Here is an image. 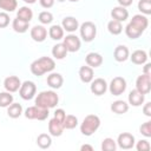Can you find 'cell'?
<instances>
[{"mask_svg":"<svg viewBox=\"0 0 151 151\" xmlns=\"http://www.w3.org/2000/svg\"><path fill=\"white\" fill-rule=\"evenodd\" d=\"M55 67V63L52 58L50 57H41L37 60H34L32 64H31V72L37 76V77H40L47 72H51L53 71Z\"/></svg>","mask_w":151,"mask_h":151,"instance_id":"obj_1","label":"cell"},{"mask_svg":"<svg viewBox=\"0 0 151 151\" xmlns=\"http://www.w3.org/2000/svg\"><path fill=\"white\" fill-rule=\"evenodd\" d=\"M59 101V97L54 91H42L35 98V105L44 109H52Z\"/></svg>","mask_w":151,"mask_h":151,"instance_id":"obj_2","label":"cell"},{"mask_svg":"<svg viewBox=\"0 0 151 151\" xmlns=\"http://www.w3.org/2000/svg\"><path fill=\"white\" fill-rule=\"evenodd\" d=\"M100 126V118L96 114H88L84 118L80 125V132L84 136H92Z\"/></svg>","mask_w":151,"mask_h":151,"instance_id":"obj_3","label":"cell"},{"mask_svg":"<svg viewBox=\"0 0 151 151\" xmlns=\"http://www.w3.org/2000/svg\"><path fill=\"white\" fill-rule=\"evenodd\" d=\"M80 37L85 42H90L96 38L97 34V27L91 21H85L80 26Z\"/></svg>","mask_w":151,"mask_h":151,"instance_id":"obj_4","label":"cell"},{"mask_svg":"<svg viewBox=\"0 0 151 151\" xmlns=\"http://www.w3.org/2000/svg\"><path fill=\"white\" fill-rule=\"evenodd\" d=\"M25 117L27 119H38V120H45L48 117V109H44L40 106H29L25 111Z\"/></svg>","mask_w":151,"mask_h":151,"instance_id":"obj_5","label":"cell"},{"mask_svg":"<svg viewBox=\"0 0 151 151\" xmlns=\"http://www.w3.org/2000/svg\"><path fill=\"white\" fill-rule=\"evenodd\" d=\"M37 92V86L33 81L26 80L21 84L20 88H19V94L24 100H29L35 96Z\"/></svg>","mask_w":151,"mask_h":151,"instance_id":"obj_6","label":"cell"},{"mask_svg":"<svg viewBox=\"0 0 151 151\" xmlns=\"http://www.w3.org/2000/svg\"><path fill=\"white\" fill-rule=\"evenodd\" d=\"M109 90H110L111 94L120 96L126 90V80L123 77H114L109 85Z\"/></svg>","mask_w":151,"mask_h":151,"instance_id":"obj_7","label":"cell"},{"mask_svg":"<svg viewBox=\"0 0 151 151\" xmlns=\"http://www.w3.org/2000/svg\"><path fill=\"white\" fill-rule=\"evenodd\" d=\"M136 90L143 94H147L151 90V78L149 74H142L136 80Z\"/></svg>","mask_w":151,"mask_h":151,"instance_id":"obj_8","label":"cell"},{"mask_svg":"<svg viewBox=\"0 0 151 151\" xmlns=\"http://www.w3.org/2000/svg\"><path fill=\"white\" fill-rule=\"evenodd\" d=\"M117 144L123 150H129L134 146V136L129 132H123L118 136Z\"/></svg>","mask_w":151,"mask_h":151,"instance_id":"obj_9","label":"cell"},{"mask_svg":"<svg viewBox=\"0 0 151 151\" xmlns=\"http://www.w3.org/2000/svg\"><path fill=\"white\" fill-rule=\"evenodd\" d=\"M65 47L67 48V52H77L80 48V40L77 35L74 34H68L64 38V42Z\"/></svg>","mask_w":151,"mask_h":151,"instance_id":"obj_10","label":"cell"},{"mask_svg":"<svg viewBox=\"0 0 151 151\" xmlns=\"http://www.w3.org/2000/svg\"><path fill=\"white\" fill-rule=\"evenodd\" d=\"M91 92L96 96H101L106 92L107 90V84L105 81V79L103 78H97L94 80L91 81Z\"/></svg>","mask_w":151,"mask_h":151,"instance_id":"obj_11","label":"cell"},{"mask_svg":"<svg viewBox=\"0 0 151 151\" xmlns=\"http://www.w3.org/2000/svg\"><path fill=\"white\" fill-rule=\"evenodd\" d=\"M21 86V81L17 76H9L4 80V87L7 92H17Z\"/></svg>","mask_w":151,"mask_h":151,"instance_id":"obj_12","label":"cell"},{"mask_svg":"<svg viewBox=\"0 0 151 151\" xmlns=\"http://www.w3.org/2000/svg\"><path fill=\"white\" fill-rule=\"evenodd\" d=\"M64 131V126H63V122L58 120L57 118H52L48 122V132L51 136L53 137H59L63 134Z\"/></svg>","mask_w":151,"mask_h":151,"instance_id":"obj_13","label":"cell"},{"mask_svg":"<svg viewBox=\"0 0 151 151\" xmlns=\"http://www.w3.org/2000/svg\"><path fill=\"white\" fill-rule=\"evenodd\" d=\"M47 37V29L41 26V25H35L34 27L31 28V38L37 41V42H41L46 39Z\"/></svg>","mask_w":151,"mask_h":151,"instance_id":"obj_14","label":"cell"},{"mask_svg":"<svg viewBox=\"0 0 151 151\" xmlns=\"http://www.w3.org/2000/svg\"><path fill=\"white\" fill-rule=\"evenodd\" d=\"M136 28H138L139 31L144 32L146 28H147V25H149V20L145 15H142V14H136L132 17L131 21H130Z\"/></svg>","mask_w":151,"mask_h":151,"instance_id":"obj_15","label":"cell"},{"mask_svg":"<svg viewBox=\"0 0 151 151\" xmlns=\"http://www.w3.org/2000/svg\"><path fill=\"white\" fill-rule=\"evenodd\" d=\"M113 57L116 59V61L118 63H123L125 60L129 59L130 57V52H129V48L124 45H119L114 48V52H113Z\"/></svg>","mask_w":151,"mask_h":151,"instance_id":"obj_16","label":"cell"},{"mask_svg":"<svg viewBox=\"0 0 151 151\" xmlns=\"http://www.w3.org/2000/svg\"><path fill=\"white\" fill-rule=\"evenodd\" d=\"M129 104L132 106H140L145 100V94L140 93L138 90H132L129 93Z\"/></svg>","mask_w":151,"mask_h":151,"instance_id":"obj_17","label":"cell"},{"mask_svg":"<svg viewBox=\"0 0 151 151\" xmlns=\"http://www.w3.org/2000/svg\"><path fill=\"white\" fill-rule=\"evenodd\" d=\"M111 17L113 20H117V21H125L127 18H129V12L125 7L123 6H117V7H113V9L111 11Z\"/></svg>","mask_w":151,"mask_h":151,"instance_id":"obj_18","label":"cell"},{"mask_svg":"<svg viewBox=\"0 0 151 151\" xmlns=\"http://www.w3.org/2000/svg\"><path fill=\"white\" fill-rule=\"evenodd\" d=\"M61 27L64 28V31H67L70 33L74 32L76 29L79 28V22L76 18L73 17H66L63 19V22H61Z\"/></svg>","mask_w":151,"mask_h":151,"instance_id":"obj_19","label":"cell"},{"mask_svg":"<svg viewBox=\"0 0 151 151\" xmlns=\"http://www.w3.org/2000/svg\"><path fill=\"white\" fill-rule=\"evenodd\" d=\"M85 61L86 64L90 66V67H99L101 64H103V57L97 53V52H90L86 58H85Z\"/></svg>","mask_w":151,"mask_h":151,"instance_id":"obj_20","label":"cell"},{"mask_svg":"<svg viewBox=\"0 0 151 151\" xmlns=\"http://www.w3.org/2000/svg\"><path fill=\"white\" fill-rule=\"evenodd\" d=\"M93 68L92 67H90L88 65L87 66H81L80 68H79V78H80V80L83 81V83H91L92 80H93Z\"/></svg>","mask_w":151,"mask_h":151,"instance_id":"obj_21","label":"cell"},{"mask_svg":"<svg viewBox=\"0 0 151 151\" xmlns=\"http://www.w3.org/2000/svg\"><path fill=\"white\" fill-rule=\"evenodd\" d=\"M64 83V78L60 73H51L47 76V85L52 88H60Z\"/></svg>","mask_w":151,"mask_h":151,"instance_id":"obj_22","label":"cell"},{"mask_svg":"<svg viewBox=\"0 0 151 151\" xmlns=\"http://www.w3.org/2000/svg\"><path fill=\"white\" fill-rule=\"evenodd\" d=\"M129 58L131 59V61H132L133 64H136V65H143V64H145L146 60H147V54H146V52L143 51V50H136V51L131 54V57H129Z\"/></svg>","mask_w":151,"mask_h":151,"instance_id":"obj_23","label":"cell"},{"mask_svg":"<svg viewBox=\"0 0 151 151\" xmlns=\"http://www.w3.org/2000/svg\"><path fill=\"white\" fill-rule=\"evenodd\" d=\"M111 111L117 114H123L129 111V104L124 100H116L111 104Z\"/></svg>","mask_w":151,"mask_h":151,"instance_id":"obj_24","label":"cell"},{"mask_svg":"<svg viewBox=\"0 0 151 151\" xmlns=\"http://www.w3.org/2000/svg\"><path fill=\"white\" fill-rule=\"evenodd\" d=\"M67 54V48L65 47V45L63 42L60 44H57L52 47V55L55 58V59H64Z\"/></svg>","mask_w":151,"mask_h":151,"instance_id":"obj_25","label":"cell"},{"mask_svg":"<svg viewBox=\"0 0 151 151\" xmlns=\"http://www.w3.org/2000/svg\"><path fill=\"white\" fill-rule=\"evenodd\" d=\"M28 25H29V22H27L22 19H19V18H15L12 22V27L17 33H25L28 29Z\"/></svg>","mask_w":151,"mask_h":151,"instance_id":"obj_26","label":"cell"},{"mask_svg":"<svg viewBox=\"0 0 151 151\" xmlns=\"http://www.w3.org/2000/svg\"><path fill=\"white\" fill-rule=\"evenodd\" d=\"M22 113V106L18 103H12L9 106H7V114L11 118H19Z\"/></svg>","mask_w":151,"mask_h":151,"instance_id":"obj_27","label":"cell"},{"mask_svg":"<svg viewBox=\"0 0 151 151\" xmlns=\"http://www.w3.org/2000/svg\"><path fill=\"white\" fill-rule=\"evenodd\" d=\"M48 35L53 40H60L64 38V28L59 25H53L48 29Z\"/></svg>","mask_w":151,"mask_h":151,"instance_id":"obj_28","label":"cell"},{"mask_svg":"<svg viewBox=\"0 0 151 151\" xmlns=\"http://www.w3.org/2000/svg\"><path fill=\"white\" fill-rule=\"evenodd\" d=\"M37 144L40 149H48L52 145V138L47 133H40L37 138Z\"/></svg>","mask_w":151,"mask_h":151,"instance_id":"obj_29","label":"cell"},{"mask_svg":"<svg viewBox=\"0 0 151 151\" xmlns=\"http://www.w3.org/2000/svg\"><path fill=\"white\" fill-rule=\"evenodd\" d=\"M17 18L22 19V20H25V21L29 22V21L32 20V18H33V12H32V9H31L29 7L24 6V7H21V8H19V9H18Z\"/></svg>","mask_w":151,"mask_h":151,"instance_id":"obj_30","label":"cell"},{"mask_svg":"<svg viewBox=\"0 0 151 151\" xmlns=\"http://www.w3.org/2000/svg\"><path fill=\"white\" fill-rule=\"evenodd\" d=\"M107 29H109V32H110L111 34H113V35H118V34H120L122 31H123L122 22L112 19V20L109 21V24H107Z\"/></svg>","mask_w":151,"mask_h":151,"instance_id":"obj_31","label":"cell"},{"mask_svg":"<svg viewBox=\"0 0 151 151\" xmlns=\"http://www.w3.org/2000/svg\"><path fill=\"white\" fill-rule=\"evenodd\" d=\"M78 125V118L73 114H67L63 122V126L64 129H67V130H72L74 129L76 126Z\"/></svg>","mask_w":151,"mask_h":151,"instance_id":"obj_32","label":"cell"},{"mask_svg":"<svg viewBox=\"0 0 151 151\" xmlns=\"http://www.w3.org/2000/svg\"><path fill=\"white\" fill-rule=\"evenodd\" d=\"M18 7L17 0H0V8L5 12H13Z\"/></svg>","mask_w":151,"mask_h":151,"instance_id":"obj_33","label":"cell"},{"mask_svg":"<svg viewBox=\"0 0 151 151\" xmlns=\"http://www.w3.org/2000/svg\"><path fill=\"white\" fill-rule=\"evenodd\" d=\"M125 33H126V35L130 38V39H137V38H139L140 35H142V31H139L138 28H136L131 22H129L127 24V26L125 27Z\"/></svg>","mask_w":151,"mask_h":151,"instance_id":"obj_34","label":"cell"},{"mask_svg":"<svg viewBox=\"0 0 151 151\" xmlns=\"http://www.w3.org/2000/svg\"><path fill=\"white\" fill-rule=\"evenodd\" d=\"M13 103V96L11 92H0V107H7Z\"/></svg>","mask_w":151,"mask_h":151,"instance_id":"obj_35","label":"cell"},{"mask_svg":"<svg viewBox=\"0 0 151 151\" xmlns=\"http://www.w3.org/2000/svg\"><path fill=\"white\" fill-rule=\"evenodd\" d=\"M117 149V143L112 138H105L101 142V150L103 151H114Z\"/></svg>","mask_w":151,"mask_h":151,"instance_id":"obj_36","label":"cell"},{"mask_svg":"<svg viewBox=\"0 0 151 151\" xmlns=\"http://www.w3.org/2000/svg\"><path fill=\"white\" fill-rule=\"evenodd\" d=\"M138 9L143 14H151V0H139L138 2Z\"/></svg>","mask_w":151,"mask_h":151,"instance_id":"obj_37","label":"cell"},{"mask_svg":"<svg viewBox=\"0 0 151 151\" xmlns=\"http://www.w3.org/2000/svg\"><path fill=\"white\" fill-rule=\"evenodd\" d=\"M39 21L44 25H47V24H51L53 21V14L48 11H44V12H40L39 13V17H38Z\"/></svg>","mask_w":151,"mask_h":151,"instance_id":"obj_38","label":"cell"},{"mask_svg":"<svg viewBox=\"0 0 151 151\" xmlns=\"http://www.w3.org/2000/svg\"><path fill=\"white\" fill-rule=\"evenodd\" d=\"M139 131L146 138L151 137V122H145L144 124H142L140 127H139Z\"/></svg>","mask_w":151,"mask_h":151,"instance_id":"obj_39","label":"cell"},{"mask_svg":"<svg viewBox=\"0 0 151 151\" xmlns=\"http://www.w3.org/2000/svg\"><path fill=\"white\" fill-rule=\"evenodd\" d=\"M150 143L146 140V139H143V140H139L136 145V149L138 151H149L150 150Z\"/></svg>","mask_w":151,"mask_h":151,"instance_id":"obj_40","label":"cell"},{"mask_svg":"<svg viewBox=\"0 0 151 151\" xmlns=\"http://www.w3.org/2000/svg\"><path fill=\"white\" fill-rule=\"evenodd\" d=\"M9 24V15L6 12H0V28L8 26Z\"/></svg>","mask_w":151,"mask_h":151,"instance_id":"obj_41","label":"cell"},{"mask_svg":"<svg viewBox=\"0 0 151 151\" xmlns=\"http://www.w3.org/2000/svg\"><path fill=\"white\" fill-rule=\"evenodd\" d=\"M65 117H66V112H65L63 109H57V110H55V112H54V118H57V119L60 120V122H64Z\"/></svg>","mask_w":151,"mask_h":151,"instance_id":"obj_42","label":"cell"},{"mask_svg":"<svg viewBox=\"0 0 151 151\" xmlns=\"http://www.w3.org/2000/svg\"><path fill=\"white\" fill-rule=\"evenodd\" d=\"M39 2L44 8H51L54 5V0H39Z\"/></svg>","mask_w":151,"mask_h":151,"instance_id":"obj_43","label":"cell"},{"mask_svg":"<svg viewBox=\"0 0 151 151\" xmlns=\"http://www.w3.org/2000/svg\"><path fill=\"white\" fill-rule=\"evenodd\" d=\"M143 113L147 117H151V103H146L143 107Z\"/></svg>","mask_w":151,"mask_h":151,"instance_id":"obj_44","label":"cell"},{"mask_svg":"<svg viewBox=\"0 0 151 151\" xmlns=\"http://www.w3.org/2000/svg\"><path fill=\"white\" fill-rule=\"evenodd\" d=\"M132 2H133V0H118L119 6H123V7H129L132 5Z\"/></svg>","mask_w":151,"mask_h":151,"instance_id":"obj_45","label":"cell"},{"mask_svg":"<svg viewBox=\"0 0 151 151\" xmlns=\"http://www.w3.org/2000/svg\"><path fill=\"white\" fill-rule=\"evenodd\" d=\"M150 68H151V64H145V66H144V68H143V73L144 74H149V76H151V72H150Z\"/></svg>","mask_w":151,"mask_h":151,"instance_id":"obj_46","label":"cell"},{"mask_svg":"<svg viewBox=\"0 0 151 151\" xmlns=\"http://www.w3.org/2000/svg\"><path fill=\"white\" fill-rule=\"evenodd\" d=\"M80 150H81V151H85V150H88V151H93V146H91V145H88V144H84V145H81Z\"/></svg>","mask_w":151,"mask_h":151,"instance_id":"obj_47","label":"cell"},{"mask_svg":"<svg viewBox=\"0 0 151 151\" xmlns=\"http://www.w3.org/2000/svg\"><path fill=\"white\" fill-rule=\"evenodd\" d=\"M25 2H27V4H34L37 0H24Z\"/></svg>","mask_w":151,"mask_h":151,"instance_id":"obj_48","label":"cell"},{"mask_svg":"<svg viewBox=\"0 0 151 151\" xmlns=\"http://www.w3.org/2000/svg\"><path fill=\"white\" fill-rule=\"evenodd\" d=\"M57 1H59V2H63V1H65V0H57ZM68 1H72V2H77V1H79V0H68Z\"/></svg>","mask_w":151,"mask_h":151,"instance_id":"obj_49","label":"cell"}]
</instances>
